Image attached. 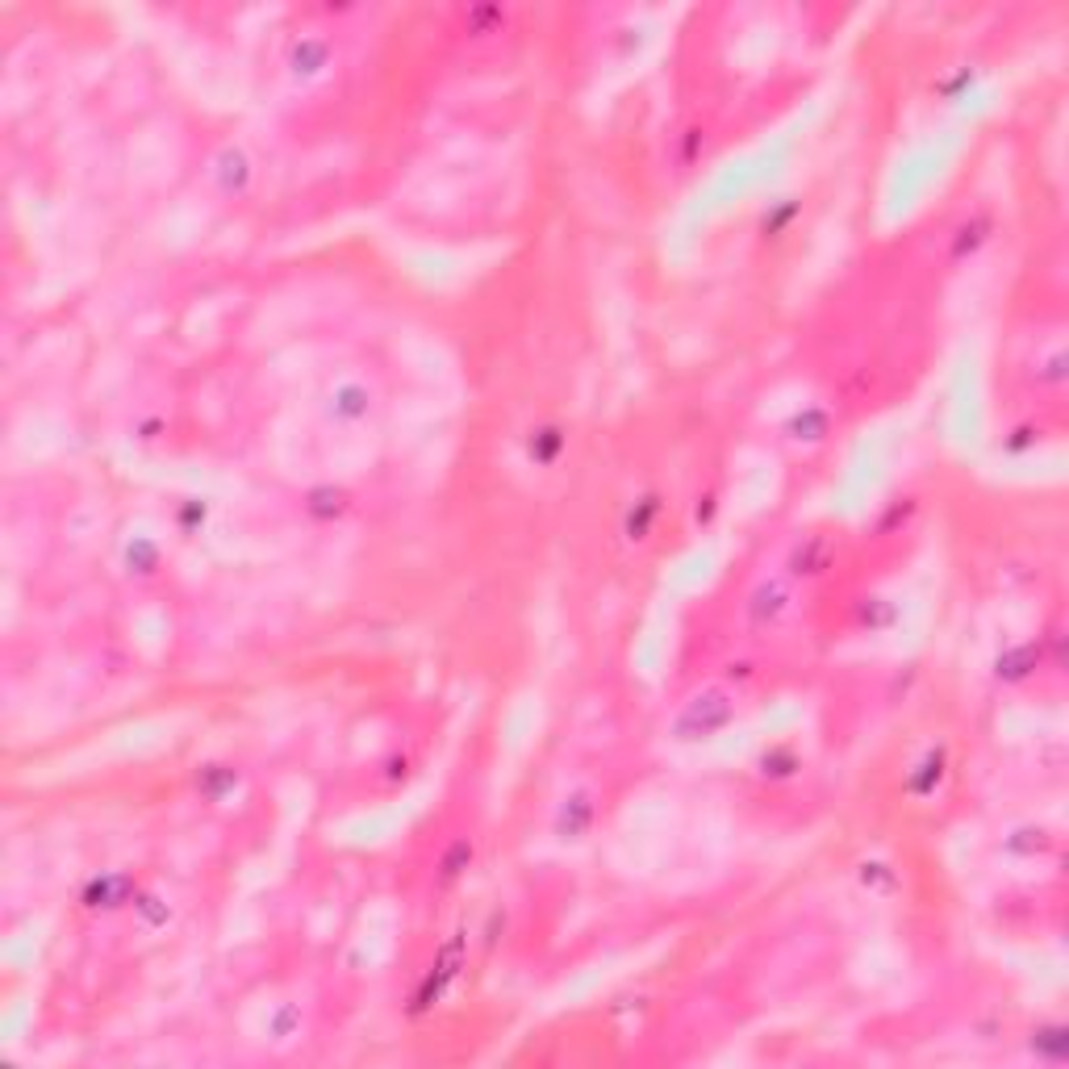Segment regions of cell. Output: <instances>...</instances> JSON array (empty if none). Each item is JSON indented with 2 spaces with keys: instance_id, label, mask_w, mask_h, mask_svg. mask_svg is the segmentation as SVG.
I'll return each mask as SVG.
<instances>
[{
  "instance_id": "7a4b0ae2",
  "label": "cell",
  "mask_w": 1069,
  "mask_h": 1069,
  "mask_svg": "<svg viewBox=\"0 0 1069 1069\" xmlns=\"http://www.w3.org/2000/svg\"><path fill=\"white\" fill-rule=\"evenodd\" d=\"M368 389L364 385H339L335 393H330V418H339V422H355V418H364L368 414Z\"/></svg>"
},
{
  "instance_id": "6da1fadb",
  "label": "cell",
  "mask_w": 1069,
  "mask_h": 1069,
  "mask_svg": "<svg viewBox=\"0 0 1069 1069\" xmlns=\"http://www.w3.org/2000/svg\"><path fill=\"white\" fill-rule=\"evenodd\" d=\"M213 168H218L226 193H243L247 180H251V163H247L243 147H222V155H218V163H213Z\"/></svg>"
}]
</instances>
